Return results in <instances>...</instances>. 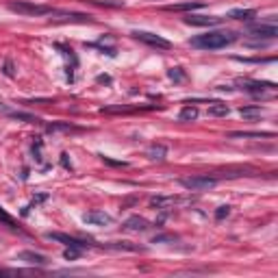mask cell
<instances>
[{"mask_svg":"<svg viewBox=\"0 0 278 278\" xmlns=\"http://www.w3.org/2000/svg\"><path fill=\"white\" fill-rule=\"evenodd\" d=\"M235 41H237V33H233V31H209V33L193 37L189 44L200 50H222Z\"/></svg>","mask_w":278,"mask_h":278,"instance_id":"cell-1","label":"cell"},{"mask_svg":"<svg viewBox=\"0 0 278 278\" xmlns=\"http://www.w3.org/2000/svg\"><path fill=\"white\" fill-rule=\"evenodd\" d=\"M7 7H9V11H13V13H20V15H35V18H39V15H52V11H55L52 7H48V4L29 2V0H11Z\"/></svg>","mask_w":278,"mask_h":278,"instance_id":"cell-2","label":"cell"},{"mask_svg":"<svg viewBox=\"0 0 278 278\" xmlns=\"http://www.w3.org/2000/svg\"><path fill=\"white\" fill-rule=\"evenodd\" d=\"M181 185L189 191H209L217 185L215 176H189V178H181Z\"/></svg>","mask_w":278,"mask_h":278,"instance_id":"cell-3","label":"cell"},{"mask_svg":"<svg viewBox=\"0 0 278 278\" xmlns=\"http://www.w3.org/2000/svg\"><path fill=\"white\" fill-rule=\"evenodd\" d=\"M133 35L137 41H141V44L146 46H152V48H161V50H167L172 48V44L167 39H163L161 35H154V33H148V31H133Z\"/></svg>","mask_w":278,"mask_h":278,"instance_id":"cell-4","label":"cell"},{"mask_svg":"<svg viewBox=\"0 0 278 278\" xmlns=\"http://www.w3.org/2000/svg\"><path fill=\"white\" fill-rule=\"evenodd\" d=\"M46 237L52 239V241H61V244H65L67 248H76V250H87L89 241L85 239H76V237H70V235H63V233H46Z\"/></svg>","mask_w":278,"mask_h":278,"instance_id":"cell-5","label":"cell"},{"mask_svg":"<svg viewBox=\"0 0 278 278\" xmlns=\"http://www.w3.org/2000/svg\"><path fill=\"white\" fill-rule=\"evenodd\" d=\"M248 33L256 39H274L278 35V29H276V24H254V26H250Z\"/></svg>","mask_w":278,"mask_h":278,"instance_id":"cell-6","label":"cell"},{"mask_svg":"<svg viewBox=\"0 0 278 278\" xmlns=\"http://www.w3.org/2000/svg\"><path fill=\"white\" fill-rule=\"evenodd\" d=\"M83 219H85L87 224H93V226H109V224H113V217L107 215L104 211H89L83 215Z\"/></svg>","mask_w":278,"mask_h":278,"instance_id":"cell-7","label":"cell"},{"mask_svg":"<svg viewBox=\"0 0 278 278\" xmlns=\"http://www.w3.org/2000/svg\"><path fill=\"white\" fill-rule=\"evenodd\" d=\"M152 224L148 222L146 217H139V215H130V217L124 222V228L126 230H133V233H146V230H150Z\"/></svg>","mask_w":278,"mask_h":278,"instance_id":"cell-8","label":"cell"},{"mask_svg":"<svg viewBox=\"0 0 278 278\" xmlns=\"http://www.w3.org/2000/svg\"><path fill=\"white\" fill-rule=\"evenodd\" d=\"M244 89L248 93H252V96H265V92L270 89V92H274V85L272 83H259V81H246L244 83Z\"/></svg>","mask_w":278,"mask_h":278,"instance_id":"cell-9","label":"cell"},{"mask_svg":"<svg viewBox=\"0 0 278 278\" xmlns=\"http://www.w3.org/2000/svg\"><path fill=\"white\" fill-rule=\"evenodd\" d=\"M185 22H187V24H193V26H215V24H222V18H207V15H187Z\"/></svg>","mask_w":278,"mask_h":278,"instance_id":"cell-10","label":"cell"},{"mask_svg":"<svg viewBox=\"0 0 278 278\" xmlns=\"http://www.w3.org/2000/svg\"><path fill=\"white\" fill-rule=\"evenodd\" d=\"M20 261H26L31 265H48V259L44 254H37V252H31V250H24V252L18 254Z\"/></svg>","mask_w":278,"mask_h":278,"instance_id":"cell-11","label":"cell"},{"mask_svg":"<svg viewBox=\"0 0 278 278\" xmlns=\"http://www.w3.org/2000/svg\"><path fill=\"white\" fill-rule=\"evenodd\" d=\"M230 139H246V137H254V139H272L274 133H248V130H235V133H228Z\"/></svg>","mask_w":278,"mask_h":278,"instance_id":"cell-12","label":"cell"},{"mask_svg":"<svg viewBox=\"0 0 278 278\" xmlns=\"http://www.w3.org/2000/svg\"><path fill=\"white\" fill-rule=\"evenodd\" d=\"M165 154H167V148L163 144H154L148 148V159L150 161H163Z\"/></svg>","mask_w":278,"mask_h":278,"instance_id":"cell-13","label":"cell"},{"mask_svg":"<svg viewBox=\"0 0 278 278\" xmlns=\"http://www.w3.org/2000/svg\"><path fill=\"white\" fill-rule=\"evenodd\" d=\"M200 7H204V2H200V0H196V2L170 4V7H165V11H193V9H200Z\"/></svg>","mask_w":278,"mask_h":278,"instance_id":"cell-14","label":"cell"},{"mask_svg":"<svg viewBox=\"0 0 278 278\" xmlns=\"http://www.w3.org/2000/svg\"><path fill=\"white\" fill-rule=\"evenodd\" d=\"M256 15L254 9H235V11H230L228 13V18H233V20H244V22H250Z\"/></svg>","mask_w":278,"mask_h":278,"instance_id":"cell-15","label":"cell"},{"mask_svg":"<svg viewBox=\"0 0 278 278\" xmlns=\"http://www.w3.org/2000/svg\"><path fill=\"white\" fill-rule=\"evenodd\" d=\"M107 248H113V250H128V252H141V246H135L130 244V241H113V244H109Z\"/></svg>","mask_w":278,"mask_h":278,"instance_id":"cell-16","label":"cell"},{"mask_svg":"<svg viewBox=\"0 0 278 278\" xmlns=\"http://www.w3.org/2000/svg\"><path fill=\"white\" fill-rule=\"evenodd\" d=\"M241 115L244 118H261L263 115V109L259 104H252V107H241Z\"/></svg>","mask_w":278,"mask_h":278,"instance_id":"cell-17","label":"cell"},{"mask_svg":"<svg viewBox=\"0 0 278 278\" xmlns=\"http://www.w3.org/2000/svg\"><path fill=\"white\" fill-rule=\"evenodd\" d=\"M209 113L215 115V118H224V115H228V107L224 102H215L211 109H209Z\"/></svg>","mask_w":278,"mask_h":278,"instance_id":"cell-18","label":"cell"},{"mask_svg":"<svg viewBox=\"0 0 278 278\" xmlns=\"http://www.w3.org/2000/svg\"><path fill=\"white\" fill-rule=\"evenodd\" d=\"M178 118H181L183 122H191V120L198 118V109H196V107H185V109L181 111V115H178Z\"/></svg>","mask_w":278,"mask_h":278,"instance_id":"cell-19","label":"cell"},{"mask_svg":"<svg viewBox=\"0 0 278 278\" xmlns=\"http://www.w3.org/2000/svg\"><path fill=\"white\" fill-rule=\"evenodd\" d=\"M0 219H2L4 224H7V226H11V228H18V222H15V219L11 217V215H9L7 211H4L2 207H0Z\"/></svg>","mask_w":278,"mask_h":278,"instance_id":"cell-20","label":"cell"},{"mask_svg":"<svg viewBox=\"0 0 278 278\" xmlns=\"http://www.w3.org/2000/svg\"><path fill=\"white\" fill-rule=\"evenodd\" d=\"M81 252L83 250H76V248H67L65 252H63V256L67 261H74V259H78V256H81Z\"/></svg>","mask_w":278,"mask_h":278,"instance_id":"cell-21","label":"cell"},{"mask_svg":"<svg viewBox=\"0 0 278 278\" xmlns=\"http://www.w3.org/2000/svg\"><path fill=\"white\" fill-rule=\"evenodd\" d=\"M170 78H172V81H183L185 74L181 72V67H172V70H170Z\"/></svg>","mask_w":278,"mask_h":278,"instance_id":"cell-22","label":"cell"},{"mask_svg":"<svg viewBox=\"0 0 278 278\" xmlns=\"http://www.w3.org/2000/svg\"><path fill=\"white\" fill-rule=\"evenodd\" d=\"M228 213H230V207H219L217 211H215V219H224V217H228Z\"/></svg>","mask_w":278,"mask_h":278,"instance_id":"cell-23","label":"cell"},{"mask_svg":"<svg viewBox=\"0 0 278 278\" xmlns=\"http://www.w3.org/2000/svg\"><path fill=\"white\" fill-rule=\"evenodd\" d=\"M4 74H7V76H13V65H11V61H7V63H4Z\"/></svg>","mask_w":278,"mask_h":278,"instance_id":"cell-24","label":"cell"},{"mask_svg":"<svg viewBox=\"0 0 278 278\" xmlns=\"http://www.w3.org/2000/svg\"><path fill=\"white\" fill-rule=\"evenodd\" d=\"M61 163H63L65 170H72V165H70V161H67V154H65V152L61 154Z\"/></svg>","mask_w":278,"mask_h":278,"instance_id":"cell-25","label":"cell"}]
</instances>
